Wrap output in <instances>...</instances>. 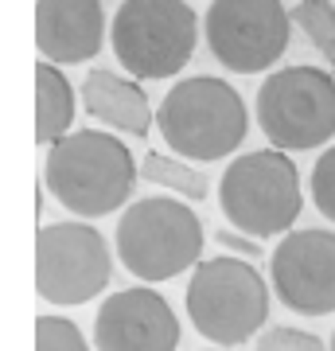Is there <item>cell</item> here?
Returning a JSON list of instances; mask_svg holds the SVG:
<instances>
[{"instance_id": "6da1fadb", "label": "cell", "mask_w": 335, "mask_h": 351, "mask_svg": "<svg viewBox=\"0 0 335 351\" xmlns=\"http://www.w3.org/2000/svg\"><path fill=\"white\" fill-rule=\"evenodd\" d=\"M43 184L71 215L98 219L117 211L137 184V160L117 137L101 129H78L51 145Z\"/></svg>"}, {"instance_id": "7a4b0ae2", "label": "cell", "mask_w": 335, "mask_h": 351, "mask_svg": "<svg viewBox=\"0 0 335 351\" xmlns=\"http://www.w3.org/2000/svg\"><path fill=\"white\" fill-rule=\"evenodd\" d=\"M164 145L191 164L223 160L246 141L249 113L246 101L230 82L211 75H195L175 82L156 110Z\"/></svg>"}, {"instance_id": "3957f363", "label": "cell", "mask_w": 335, "mask_h": 351, "mask_svg": "<svg viewBox=\"0 0 335 351\" xmlns=\"http://www.w3.org/2000/svg\"><path fill=\"white\" fill-rule=\"evenodd\" d=\"M219 207L230 219V226L249 239L293 234L297 215L304 207L300 172L293 156L273 145L234 156L219 180Z\"/></svg>"}, {"instance_id": "277c9868", "label": "cell", "mask_w": 335, "mask_h": 351, "mask_svg": "<svg viewBox=\"0 0 335 351\" xmlns=\"http://www.w3.org/2000/svg\"><path fill=\"white\" fill-rule=\"evenodd\" d=\"M117 258L140 281H172L203 262V223L168 195L137 199L117 219Z\"/></svg>"}, {"instance_id": "5b68a950", "label": "cell", "mask_w": 335, "mask_h": 351, "mask_svg": "<svg viewBox=\"0 0 335 351\" xmlns=\"http://www.w3.org/2000/svg\"><path fill=\"white\" fill-rule=\"evenodd\" d=\"M187 316L203 339L238 348L261 332L269 316V285L242 258H207L187 281Z\"/></svg>"}, {"instance_id": "8992f818", "label": "cell", "mask_w": 335, "mask_h": 351, "mask_svg": "<svg viewBox=\"0 0 335 351\" xmlns=\"http://www.w3.org/2000/svg\"><path fill=\"white\" fill-rule=\"evenodd\" d=\"M117 63L140 82L179 75L195 51L199 20L187 0H125L110 27Z\"/></svg>"}, {"instance_id": "52a82bcc", "label": "cell", "mask_w": 335, "mask_h": 351, "mask_svg": "<svg viewBox=\"0 0 335 351\" xmlns=\"http://www.w3.org/2000/svg\"><path fill=\"white\" fill-rule=\"evenodd\" d=\"M258 125L281 152H308L335 137V78L320 66H285L261 82Z\"/></svg>"}, {"instance_id": "ba28073f", "label": "cell", "mask_w": 335, "mask_h": 351, "mask_svg": "<svg viewBox=\"0 0 335 351\" xmlns=\"http://www.w3.org/2000/svg\"><path fill=\"white\" fill-rule=\"evenodd\" d=\"M113 277V254L90 223H47L36 234V293L55 308L94 301Z\"/></svg>"}, {"instance_id": "9c48e42d", "label": "cell", "mask_w": 335, "mask_h": 351, "mask_svg": "<svg viewBox=\"0 0 335 351\" xmlns=\"http://www.w3.org/2000/svg\"><path fill=\"white\" fill-rule=\"evenodd\" d=\"M293 12L281 0H211L203 32L207 47L226 71L261 75L285 55Z\"/></svg>"}, {"instance_id": "30bf717a", "label": "cell", "mask_w": 335, "mask_h": 351, "mask_svg": "<svg viewBox=\"0 0 335 351\" xmlns=\"http://www.w3.org/2000/svg\"><path fill=\"white\" fill-rule=\"evenodd\" d=\"M273 293L300 316L335 313V234L308 226L281 239L269 262Z\"/></svg>"}, {"instance_id": "8fae6325", "label": "cell", "mask_w": 335, "mask_h": 351, "mask_svg": "<svg viewBox=\"0 0 335 351\" xmlns=\"http://www.w3.org/2000/svg\"><path fill=\"white\" fill-rule=\"evenodd\" d=\"M98 351H175L179 320L156 289H121L94 316Z\"/></svg>"}, {"instance_id": "7c38bea8", "label": "cell", "mask_w": 335, "mask_h": 351, "mask_svg": "<svg viewBox=\"0 0 335 351\" xmlns=\"http://www.w3.org/2000/svg\"><path fill=\"white\" fill-rule=\"evenodd\" d=\"M106 43V12L98 0H39L36 47L47 63H86Z\"/></svg>"}, {"instance_id": "4fadbf2b", "label": "cell", "mask_w": 335, "mask_h": 351, "mask_svg": "<svg viewBox=\"0 0 335 351\" xmlns=\"http://www.w3.org/2000/svg\"><path fill=\"white\" fill-rule=\"evenodd\" d=\"M82 106L94 121H106L110 129H121L133 137H149L152 121H156L149 94L140 90L137 78H121L113 71H90L82 82Z\"/></svg>"}, {"instance_id": "5bb4252c", "label": "cell", "mask_w": 335, "mask_h": 351, "mask_svg": "<svg viewBox=\"0 0 335 351\" xmlns=\"http://www.w3.org/2000/svg\"><path fill=\"white\" fill-rule=\"evenodd\" d=\"M71 121H75V90L66 82L55 63L39 59L36 63V145H59L71 137Z\"/></svg>"}, {"instance_id": "9a60e30c", "label": "cell", "mask_w": 335, "mask_h": 351, "mask_svg": "<svg viewBox=\"0 0 335 351\" xmlns=\"http://www.w3.org/2000/svg\"><path fill=\"white\" fill-rule=\"evenodd\" d=\"M140 180H149L156 188H168L172 195H184V199H195V203H203L211 195V180L199 168H191V160H175L168 152H145Z\"/></svg>"}, {"instance_id": "2e32d148", "label": "cell", "mask_w": 335, "mask_h": 351, "mask_svg": "<svg viewBox=\"0 0 335 351\" xmlns=\"http://www.w3.org/2000/svg\"><path fill=\"white\" fill-rule=\"evenodd\" d=\"M293 20L304 32V39L327 59L335 75V4L332 0H300L293 8Z\"/></svg>"}, {"instance_id": "e0dca14e", "label": "cell", "mask_w": 335, "mask_h": 351, "mask_svg": "<svg viewBox=\"0 0 335 351\" xmlns=\"http://www.w3.org/2000/svg\"><path fill=\"white\" fill-rule=\"evenodd\" d=\"M36 351H90V343L75 320L43 313L36 320Z\"/></svg>"}, {"instance_id": "ac0fdd59", "label": "cell", "mask_w": 335, "mask_h": 351, "mask_svg": "<svg viewBox=\"0 0 335 351\" xmlns=\"http://www.w3.org/2000/svg\"><path fill=\"white\" fill-rule=\"evenodd\" d=\"M308 188H312V203H316V211H320L327 223H335V145L316 156Z\"/></svg>"}, {"instance_id": "d6986e66", "label": "cell", "mask_w": 335, "mask_h": 351, "mask_svg": "<svg viewBox=\"0 0 335 351\" xmlns=\"http://www.w3.org/2000/svg\"><path fill=\"white\" fill-rule=\"evenodd\" d=\"M253 351H332V348H323V339L312 336V332H300V328H288V324H273L253 339Z\"/></svg>"}, {"instance_id": "ffe728a7", "label": "cell", "mask_w": 335, "mask_h": 351, "mask_svg": "<svg viewBox=\"0 0 335 351\" xmlns=\"http://www.w3.org/2000/svg\"><path fill=\"white\" fill-rule=\"evenodd\" d=\"M214 242H219V246H226V250H234V258H238V254H242V258H261L258 242L242 239V234H234V230H219V234H214Z\"/></svg>"}, {"instance_id": "44dd1931", "label": "cell", "mask_w": 335, "mask_h": 351, "mask_svg": "<svg viewBox=\"0 0 335 351\" xmlns=\"http://www.w3.org/2000/svg\"><path fill=\"white\" fill-rule=\"evenodd\" d=\"M332 351H335V336H332Z\"/></svg>"}]
</instances>
